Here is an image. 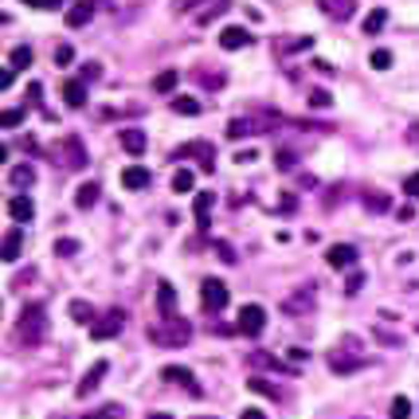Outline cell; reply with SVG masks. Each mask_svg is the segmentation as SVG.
Wrapping results in <instances>:
<instances>
[{
	"instance_id": "6da1fadb",
	"label": "cell",
	"mask_w": 419,
	"mask_h": 419,
	"mask_svg": "<svg viewBox=\"0 0 419 419\" xmlns=\"http://www.w3.org/2000/svg\"><path fill=\"white\" fill-rule=\"evenodd\" d=\"M149 341L161 349H180L192 341V325L184 318H165L161 325H149Z\"/></svg>"
},
{
	"instance_id": "7a4b0ae2",
	"label": "cell",
	"mask_w": 419,
	"mask_h": 419,
	"mask_svg": "<svg viewBox=\"0 0 419 419\" xmlns=\"http://www.w3.org/2000/svg\"><path fill=\"white\" fill-rule=\"evenodd\" d=\"M16 337H20V345H40V341L47 337V309H43L40 302H31V306L20 314Z\"/></svg>"
},
{
	"instance_id": "3957f363",
	"label": "cell",
	"mask_w": 419,
	"mask_h": 419,
	"mask_svg": "<svg viewBox=\"0 0 419 419\" xmlns=\"http://www.w3.org/2000/svg\"><path fill=\"white\" fill-rule=\"evenodd\" d=\"M279 114H270L267 106H255V114H251V118H235L228 126V138L231 141H240V138H251V133H263V130H274V126H279Z\"/></svg>"
},
{
	"instance_id": "277c9868",
	"label": "cell",
	"mask_w": 419,
	"mask_h": 419,
	"mask_svg": "<svg viewBox=\"0 0 419 419\" xmlns=\"http://www.w3.org/2000/svg\"><path fill=\"white\" fill-rule=\"evenodd\" d=\"M55 157H59L63 169H71V172L87 169V145H82V138H75V133L59 138V145H55Z\"/></svg>"
},
{
	"instance_id": "5b68a950",
	"label": "cell",
	"mask_w": 419,
	"mask_h": 419,
	"mask_svg": "<svg viewBox=\"0 0 419 419\" xmlns=\"http://www.w3.org/2000/svg\"><path fill=\"white\" fill-rule=\"evenodd\" d=\"M228 302H231V294L220 279L200 282V306H204V314H220V309H228Z\"/></svg>"
},
{
	"instance_id": "8992f818",
	"label": "cell",
	"mask_w": 419,
	"mask_h": 419,
	"mask_svg": "<svg viewBox=\"0 0 419 419\" xmlns=\"http://www.w3.org/2000/svg\"><path fill=\"white\" fill-rule=\"evenodd\" d=\"M263 330H267V309H263L259 302H247V306L240 309V321H235V333H243V337H259Z\"/></svg>"
},
{
	"instance_id": "52a82bcc",
	"label": "cell",
	"mask_w": 419,
	"mask_h": 419,
	"mask_svg": "<svg viewBox=\"0 0 419 419\" xmlns=\"http://www.w3.org/2000/svg\"><path fill=\"white\" fill-rule=\"evenodd\" d=\"M122 330H126V314H122V309H106V314L90 325V337H94V341H110V337H118Z\"/></svg>"
},
{
	"instance_id": "ba28073f",
	"label": "cell",
	"mask_w": 419,
	"mask_h": 419,
	"mask_svg": "<svg viewBox=\"0 0 419 419\" xmlns=\"http://www.w3.org/2000/svg\"><path fill=\"white\" fill-rule=\"evenodd\" d=\"M172 157H196L200 172H216V149H212L208 141H189V145H180Z\"/></svg>"
},
{
	"instance_id": "9c48e42d",
	"label": "cell",
	"mask_w": 419,
	"mask_h": 419,
	"mask_svg": "<svg viewBox=\"0 0 419 419\" xmlns=\"http://www.w3.org/2000/svg\"><path fill=\"white\" fill-rule=\"evenodd\" d=\"M161 380H169V384H184V388H189V396L204 399V388L196 384V376H192L189 369H180V365H165V369H161Z\"/></svg>"
},
{
	"instance_id": "30bf717a",
	"label": "cell",
	"mask_w": 419,
	"mask_h": 419,
	"mask_svg": "<svg viewBox=\"0 0 419 419\" xmlns=\"http://www.w3.org/2000/svg\"><path fill=\"white\" fill-rule=\"evenodd\" d=\"M325 263H330L333 270H353V263H357V247H353V243H333V247L325 251Z\"/></svg>"
},
{
	"instance_id": "8fae6325",
	"label": "cell",
	"mask_w": 419,
	"mask_h": 419,
	"mask_svg": "<svg viewBox=\"0 0 419 419\" xmlns=\"http://www.w3.org/2000/svg\"><path fill=\"white\" fill-rule=\"evenodd\" d=\"M255 43V36H251L247 28H223L220 31V47L223 51H243V47H251Z\"/></svg>"
},
{
	"instance_id": "7c38bea8",
	"label": "cell",
	"mask_w": 419,
	"mask_h": 419,
	"mask_svg": "<svg viewBox=\"0 0 419 419\" xmlns=\"http://www.w3.org/2000/svg\"><path fill=\"white\" fill-rule=\"evenodd\" d=\"M106 372H110V365H106V360H98V365H94V369H90L87 376L79 380V388H75V396H79V399H87L90 392H94V388L102 384V376H106Z\"/></svg>"
},
{
	"instance_id": "4fadbf2b",
	"label": "cell",
	"mask_w": 419,
	"mask_h": 419,
	"mask_svg": "<svg viewBox=\"0 0 419 419\" xmlns=\"http://www.w3.org/2000/svg\"><path fill=\"white\" fill-rule=\"evenodd\" d=\"M63 102H67L71 110H82V106H87V82H82V79H67V82H63Z\"/></svg>"
},
{
	"instance_id": "5bb4252c",
	"label": "cell",
	"mask_w": 419,
	"mask_h": 419,
	"mask_svg": "<svg viewBox=\"0 0 419 419\" xmlns=\"http://www.w3.org/2000/svg\"><path fill=\"white\" fill-rule=\"evenodd\" d=\"M8 216H12L16 223H31V220H36V204H31V200L20 192V196L8 200Z\"/></svg>"
},
{
	"instance_id": "9a60e30c",
	"label": "cell",
	"mask_w": 419,
	"mask_h": 419,
	"mask_svg": "<svg viewBox=\"0 0 419 419\" xmlns=\"http://www.w3.org/2000/svg\"><path fill=\"white\" fill-rule=\"evenodd\" d=\"M153 180L149 169H141V165H130V169H122V189H130V192H141L145 184Z\"/></svg>"
},
{
	"instance_id": "2e32d148",
	"label": "cell",
	"mask_w": 419,
	"mask_h": 419,
	"mask_svg": "<svg viewBox=\"0 0 419 419\" xmlns=\"http://www.w3.org/2000/svg\"><path fill=\"white\" fill-rule=\"evenodd\" d=\"M90 16H94V4H90V0H75L67 8V28H87Z\"/></svg>"
},
{
	"instance_id": "e0dca14e",
	"label": "cell",
	"mask_w": 419,
	"mask_h": 419,
	"mask_svg": "<svg viewBox=\"0 0 419 419\" xmlns=\"http://www.w3.org/2000/svg\"><path fill=\"white\" fill-rule=\"evenodd\" d=\"M212 204H216V196H212V192H196V228H200V231L212 228Z\"/></svg>"
},
{
	"instance_id": "ac0fdd59",
	"label": "cell",
	"mask_w": 419,
	"mask_h": 419,
	"mask_svg": "<svg viewBox=\"0 0 419 419\" xmlns=\"http://www.w3.org/2000/svg\"><path fill=\"white\" fill-rule=\"evenodd\" d=\"M365 365H369V357H341L337 349L330 353V369H333V372H341V376H345V372H357V369H365Z\"/></svg>"
},
{
	"instance_id": "d6986e66",
	"label": "cell",
	"mask_w": 419,
	"mask_h": 419,
	"mask_svg": "<svg viewBox=\"0 0 419 419\" xmlns=\"http://www.w3.org/2000/svg\"><path fill=\"white\" fill-rule=\"evenodd\" d=\"M20 251H24V231H4V251H0V259L4 263H16L20 259Z\"/></svg>"
},
{
	"instance_id": "ffe728a7",
	"label": "cell",
	"mask_w": 419,
	"mask_h": 419,
	"mask_svg": "<svg viewBox=\"0 0 419 419\" xmlns=\"http://www.w3.org/2000/svg\"><path fill=\"white\" fill-rule=\"evenodd\" d=\"M157 306L165 318H177V290H172V282H157Z\"/></svg>"
},
{
	"instance_id": "44dd1931",
	"label": "cell",
	"mask_w": 419,
	"mask_h": 419,
	"mask_svg": "<svg viewBox=\"0 0 419 419\" xmlns=\"http://www.w3.org/2000/svg\"><path fill=\"white\" fill-rule=\"evenodd\" d=\"M122 149L130 153V157H141V153L149 149V141H145L141 130H122Z\"/></svg>"
},
{
	"instance_id": "7402d4cb",
	"label": "cell",
	"mask_w": 419,
	"mask_h": 419,
	"mask_svg": "<svg viewBox=\"0 0 419 419\" xmlns=\"http://www.w3.org/2000/svg\"><path fill=\"white\" fill-rule=\"evenodd\" d=\"M318 8L330 16V20H349L353 16V0H318Z\"/></svg>"
},
{
	"instance_id": "603a6c76",
	"label": "cell",
	"mask_w": 419,
	"mask_h": 419,
	"mask_svg": "<svg viewBox=\"0 0 419 419\" xmlns=\"http://www.w3.org/2000/svg\"><path fill=\"white\" fill-rule=\"evenodd\" d=\"M169 106H172V114H180V118H200V114H204V106H200L196 98H189V94H177Z\"/></svg>"
},
{
	"instance_id": "cb8c5ba5",
	"label": "cell",
	"mask_w": 419,
	"mask_h": 419,
	"mask_svg": "<svg viewBox=\"0 0 419 419\" xmlns=\"http://www.w3.org/2000/svg\"><path fill=\"white\" fill-rule=\"evenodd\" d=\"M67 314H71L75 321H79V325H94V321H98V318H94V309H90V302H82V298H75V302H71V306H67Z\"/></svg>"
},
{
	"instance_id": "d4e9b609",
	"label": "cell",
	"mask_w": 419,
	"mask_h": 419,
	"mask_svg": "<svg viewBox=\"0 0 419 419\" xmlns=\"http://www.w3.org/2000/svg\"><path fill=\"white\" fill-rule=\"evenodd\" d=\"M8 180H12V189H31V184H36V169H31V165H16V169L8 172Z\"/></svg>"
},
{
	"instance_id": "484cf974",
	"label": "cell",
	"mask_w": 419,
	"mask_h": 419,
	"mask_svg": "<svg viewBox=\"0 0 419 419\" xmlns=\"http://www.w3.org/2000/svg\"><path fill=\"white\" fill-rule=\"evenodd\" d=\"M94 200H98V184L90 180V184H82V189L75 192V208L87 212V208H94Z\"/></svg>"
},
{
	"instance_id": "4316f807",
	"label": "cell",
	"mask_w": 419,
	"mask_h": 419,
	"mask_svg": "<svg viewBox=\"0 0 419 419\" xmlns=\"http://www.w3.org/2000/svg\"><path fill=\"white\" fill-rule=\"evenodd\" d=\"M247 392H255V396H267V399H279V388H274L270 380H263V376H247Z\"/></svg>"
},
{
	"instance_id": "83f0119b",
	"label": "cell",
	"mask_w": 419,
	"mask_h": 419,
	"mask_svg": "<svg viewBox=\"0 0 419 419\" xmlns=\"http://www.w3.org/2000/svg\"><path fill=\"white\" fill-rule=\"evenodd\" d=\"M384 24H388V12H384V8H372L369 16H365V24H360V28H365V36H376Z\"/></svg>"
},
{
	"instance_id": "f1b7e54d",
	"label": "cell",
	"mask_w": 419,
	"mask_h": 419,
	"mask_svg": "<svg viewBox=\"0 0 419 419\" xmlns=\"http://www.w3.org/2000/svg\"><path fill=\"white\" fill-rule=\"evenodd\" d=\"M251 365H255V369H267V372H290L286 365H282V360H274L270 353H251Z\"/></svg>"
},
{
	"instance_id": "f546056e",
	"label": "cell",
	"mask_w": 419,
	"mask_h": 419,
	"mask_svg": "<svg viewBox=\"0 0 419 419\" xmlns=\"http://www.w3.org/2000/svg\"><path fill=\"white\" fill-rule=\"evenodd\" d=\"M177 82H180L177 71H161L157 79H153V90H157V94H172V90H177Z\"/></svg>"
},
{
	"instance_id": "4dcf8cb0",
	"label": "cell",
	"mask_w": 419,
	"mask_h": 419,
	"mask_svg": "<svg viewBox=\"0 0 419 419\" xmlns=\"http://www.w3.org/2000/svg\"><path fill=\"white\" fill-rule=\"evenodd\" d=\"M192 189H196V172H192V169H177V177H172V192L184 196V192H192Z\"/></svg>"
},
{
	"instance_id": "1f68e13d",
	"label": "cell",
	"mask_w": 419,
	"mask_h": 419,
	"mask_svg": "<svg viewBox=\"0 0 419 419\" xmlns=\"http://www.w3.org/2000/svg\"><path fill=\"white\" fill-rule=\"evenodd\" d=\"M306 306H314V286H302L294 298H286V309H290V314H298V309H306Z\"/></svg>"
},
{
	"instance_id": "d6a6232c",
	"label": "cell",
	"mask_w": 419,
	"mask_h": 419,
	"mask_svg": "<svg viewBox=\"0 0 419 419\" xmlns=\"http://www.w3.org/2000/svg\"><path fill=\"white\" fill-rule=\"evenodd\" d=\"M31 59H36V55H31V47H12L8 67H12V71H28V67H31Z\"/></svg>"
},
{
	"instance_id": "836d02e7",
	"label": "cell",
	"mask_w": 419,
	"mask_h": 419,
	"mask_svg": "<svg viewBox=\"0 0 419 419\" xmlns=\"http://www.w3.org/2000/svg\"><path fill=\"white\" fill-rule=\"evenodd\" d=\"M388 419H411V399L408 396H396L388 404Z\"/></svg>"
},
{
	"instance_id": "e575fe53",
	"label": "cell",
	"mask_w": 419,
	"mask_h": 419,
	"mask_svg": "<svg viewBox=\"0 0 419 419\" xmlns=\"http://www.w3.org/2000/svg\"><path fill=\"white\" fill-rule=\"evenodd\" d=\"M309 47H314V36H294V40H286V43H282V55H294V51H309Z\"/></svg>"
},
{
	"instance_id": "d590c367",
	"label": "cell",
	"mask_w": 419,
	"mask_h": 419,
	"mask_svg": "<svg viewBox=\"0 0 419 419\" xmlns=\"http://www.w3.org/2000/svg\"><path fill=\"white\" fill-rule=\"evenodd\" d=\"M228 8H231V0H216L212 8H204V12H200V16H196V24H212V20H216V16H223V12H228Z\"/></svg>"
},
{
	"instance_id": "8d00e7d4",
	"label": "cell",
	"mask_w": 419,
	"mask_h": 419,
	"mask_svg": "<svg viewBox=\"0 0 419 419\" xmlns=\"http://www.w3.org/2000/svg\"><path fill=\"white\" fill-rule=\"evenodd\" d=\"M82 419H126V408H122V404H106V408L90 411V416H82Z\"/></svg>"
},
{
	"instance_id": "74e56055",
	"label": "cell",
	"mask_w": 419,
	"mask_h": 419,
	"mask_svg": "<svg viewBox=\"0 0 419 419\" xmlns=\"http://www.w3.org/2000/svg\"><path fill=\"white\" fill-rule=\"evenodd\" d=\"M365 208H369V212H388L392 204H388L384 192H369V196H365Z\"/></svg>"
},
{
	"instance_id": "f35d334b",
	"label": "cell",
	"mask_w": 419,
	"mask_h": 419,
	"mask_svg": "<svg viewBox=\"0 0 419 419\" xmlns=\"http://www.w3.org/2000/svg\"><path fill=\"white\" fill-rule=\"evenodd\" d=\"M369 63H372L376 71H388V67H392V51H388V47H376V51L369 55Z\"/></svg>"
},
{
	"instance_id": "ab89813d",
	"label": "cell",
	"mask_w": 419,
	"mask_h": 419,
	"mask_svg": "<svg viewBox=\"0 0 419 419\" xmlns=\"http://www.w3.org/2000/svg\"><path fill=\"white\" fill-rule=\"evenodd\" d=\"M330 90H321V87H314L309 90V106H314V110H325V106H330Z\"/></svg>"
},
{
	"instance_id": "60d3db41",
	"label": "cell",
	"mask_w": 419,
	"mask_h": 419,
	"mask_svg": "<svg viewBox=\"0 0 419 419\" xmlns=\"http://www.w3.org/2000/svg\"><path fill=\"white\" fill-rule=\"evenodd\" d=\"M20 122H24V110H20V106H12V110H4V118H0V126H4V130H16Z\"/></svg>"
},
{
	"instance_id": "b9f144b4",
	"label": "cell",
	"mask_w": 419,
	"mask_h": 419,
	"mask_svg": "<svg viewBox=\"0 0 419 419\" xmlns=\"http://www.w3.org/2000/svg\"><path fill=\"white\" fill-rule=\"evenodd\" d=\"M55 255H59V259H71V255H79V240H59V243H55Z\"/></svg>"
},
{
	"instance_id": "7bdbcfd3",
	"label": "cell",
	"mask_w": 419,
	"mask_h": 419,
	"mask_svg": "<svg viewBox=\"0 0 419 419\" xmlns=\"http://www.w3.org/2000/svg\"><path fill=\"white\" fill-rule=\"evenodd\" d=\"M55 63H59V67L75 63V47H71V43H59V47H55Z\"/></svg>"
},
{
	"instance_id": "ee69618b",
	"label": "cell",
	"mask_w": 419,
	"mask_h": 419,
	"mask_svg": "<svg viewBox=\"0 0 419 419\" xmlns=\"http://www.w3.org/2000/svg\"><path fill=\"white\" fill-rule=\"evenodd\" d=\"M360 286H365V274H360V270H349V282H345V294H360Z\"/></svg>"
},
{
	"instance_id": "f6af8a7d",
	"label": "cell",
	"mask_w": 419,
	"mask_h": 419,
	"mask_svg": "<svg viewBox=\"0 0 419 419\" xmlns=\"http://www.w3.org/2000/svg\"><path fill=\"white\" fill-rule=\"evenodd\" d=\"M196 79L204 82V87H212V90H220V87H223V75H220V71H216V75H208V71H200Z\"/></svg>"
},
{
	"instance_id": "bcb514c9",
	"label": "cell",
	"mask_w": 419,
	"mask_h": 419,
	"mask_svg": "<svg viewBox=\"0 0 419 419\" xmlns=\"http://www.w3.org/2000/svg\"><path fill=\"white\" fill-rule=\"evenodd\" d=\"M98 75H102V63H82V71H79V79H82V82L98 79Z\"/></svg>"
},
{
	"instance_id": "7dc6e473",
	"label": "cell",
	"mask_w": 419,
	"mask_h": 419,
	"mask_svg": "<svg viewBox=\"0 0 419 419\" xmlns=\"http://www.w3.org/2000/svg\"><path fill=\"white\" fill-rule=\"evenodd\" d=\"M294 161H298V157H294V149H279V153H274V165H279V169H290Z\"/></svg>"
},
{
	"instance_id": "c3c4849f",
	"label": "cell",
	"mask_w": 419,
	"mask_h": 419,
	"mask_svg": "<svg viewBox=\"0 0 419 419\" xmlns=\"http://www.w3.org/2000/svg\"><path fill=\"white\" fill-rule=\"evenodd\" d=\"M28 8H40V12H51V8H59L63 0H24Z\"/></svg>"
},
{
	"instance_id": "681fc988",
	"label": "cell",
	"mask_w": 419,
	"mask_h": 419,
	"mask_svg": "<svg viewBox=\"0 0 419 419\" xmlns=\"http://www.w3.org/2000/svg\"><path fill=\"white\" fill-rule=\"evenodd\" d=\"M196 4H204V0H172V12H177V16H184V12H192Z\"/></svg>"
},
{
	"instance_id": "f907efd6",
	"label": "cell",
	"mask_w": 419,
	"mask_h": 419,
	"mask_svg": "<svg viewBox=\"0 0 419 419\" xmlns=\"http://www.w3.org/2000/svg\"><path fill=\"white\" fill-rule=\"evenodd\" d=\"M216 251H220V259H223V263H235V247H231L228 240H220V243H216Z\"/></svg>"
},
{
	"instance_id": "816d5d0a",
	"label": "cell",
	"mask_w": 419,
	"mask_h": 419,
	"mask_svg": "<svg viewBox=\"0 0 419 419\" xmlns=\"http://www.w3.org/2000/svg\"><path fill=\"white\" fill-rule=\"evenodd\" d=\"M404 192H408L411 200H419V172H411V177L404 180Z\"/></svg>"
},
{
	"instance_id": "f5cc1de1",
	"label": "cell",
	"mask_w": 419,
	"mask_h": 419,
	"mask_svg": "<svg viewBox=\"0 0 419 419\" xmlns=\"http://www.w3.org/2000/svg\"><path fill=\"white\" fill-rule=\"evenodd\" d=\"M282 212H286V216H294V212H298V196H294V192H286V196H282Z\"/></svg>"
},
{
	"instance_id": "db71d44e",
	"label": "cell",
	"mask_w": 419,
	"mask_h": 419,
	"mask_svg": "<svg viewBox=\"0 0 419 419\" xmlns=\"http://www.w3.org/2000/svg\"><path fill=\"white\" fill-rule=\"evenodd\" d=\"M12 79H16V71H12V67L0 71V90H8V87H12Z\"/></svg>"
},
{
	"instance_id": "11a10c76",
	"label": "cell",
	"mask_w": 419,
	"mask_h": 419,
	"mask_svg": "<svg viewBox=\"0 0 419 419\" xmlns=\"http://www.w3.org/2000/svg\"><path fill=\"white\" fill-rule=\"evenodd\" d=\"M255 157H259L255 149H240V153H235V165H247V161H255Z\"/></svg>"
},
{
	"instance_id": "9f6ffc18",
	"label": "cell",
	"mask_w": 419,
	"mask_h": 419,
	"mask_svg": "<svg viewBox=\"0 0 419 419\" xmlns=\"http://www.w3.org/2000/svg\"><path fill=\"white\" fill-rule=\"evenodd\" d=\"M240 419H267V416H263L259 408H243V411H240Z\"/></svg>"
},
{
	"instance_id": "6f0895ef",
	"label": "cell",
	"mask_w": 419,
	"mask_h": 419,
	"mask_svg": "<svg viewBox=\"0 0 419 419\" xmlns=\"http://www.w3.org/2000/svg\"><path fill=\"white\" fill-rule=\"evenodd\" d=\"M396 216H399V220H404V223H408L411 216H416V208H411V204H404V208H396Z\"/></svg>"
},
{
	"instance_id": "680465c9",
	"label": "cell",
	"mask_w": 419,
	"mask_h": 419,
	"mask_svg": "<svg viewBox=\"0 0 419 419\" xmlns=\"http://www.w3.org/2000/svg\"><path fill=\"white\" fill-rule=\"evenodd\" d=\"M376 337L384 341V345H396V333H388V330H376Z\"/></svg>"
},
{
	"instance_id": "91938a15",
	"label": "cell",
	"mask_w": 419,
	"mask_h": 419,
	"mask_svg": "<svg viewBox=\"0 0 419 419\" xmlns=\"http://www.w3.org/2000/svg\"><path fill=\"white\" fill-rule=\"evenodd\" d=\"M149 419H172V416H169V411H153Z\"/></svg>"
},
{
	"instance_id": "94428289",
	"label": "cell",
	"mask_w": 419,
	"mask_h": 419,
	"mask_svg": "<svg viewBox=\"0 0 419 419\" xmlns=\"http://www.w3.org/2000/svg\"><path fill=\"white\" fill-rule=\"evenodd\" d=\"M196 419H208V416H196Z\"/></svg>"
}]
</instances>
